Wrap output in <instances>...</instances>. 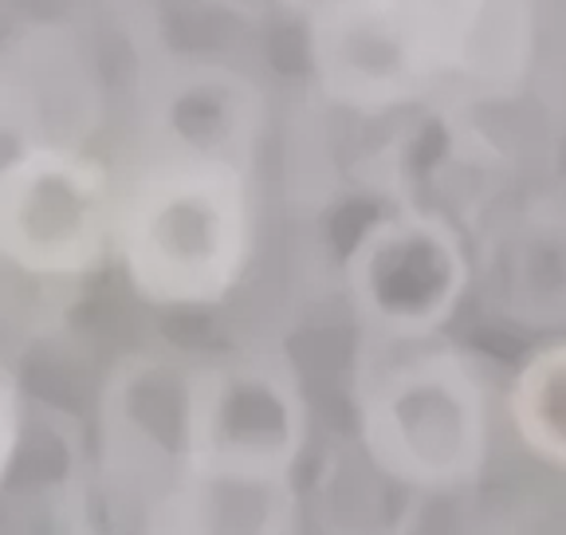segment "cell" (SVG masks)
<instances>
[{
  "label": "cell",
  "mask_w": 566,
  "mask_h": 535,
  "mask_svg": "<svg viewBox=\"0 0 566 535\" xmlns=\"http://www.w3.org/2000/svg\"><path fill=\"white\" fill-rule=\"evenodd\" d=\"M300 24L318 91L354 115L512 103L535 55L531 0H343Z\"/></svg>",
  "instance_id": "obj_1"
},
{
  "label": "cell",
  "mask_w": 566,
  "mask_h": 535,
  "mask_svg": "<svg viewBox=\"0 0 566 535\" xmlns=\"http://www.w3.org/2000/svg\"><path fill=\"white\" fill-rule=\"evenodd\" d=\"M161 146L252 161L264 134L268 103L248 75L221 63H186L158 80L150 103Z\"/></svg>",
  "instance_id": "obj_9"
},
{
  "label": "cell",
  "mask_w": 566,
  "mask_h": 535,
  "mask_svg": "<svg viewBox=\"0 0 566 535\" xmlns=\"http://www.w3.org/2000/svg\"><path fill=\"white\" fill-rule=\"evenodd\" d=\"M186 473L295 481L311 406L295 366L275 350H237L186 366Z\"/></svg>",
  "instance_id": "obj_4"
},
{
  "label": "cell",
  "mask_w": 566,
  "mask_h": 535,
  "mask_svg": "<svg viewBox=\"0 0 566 535\" xmlns=\"http://www.w3.org/2000/svg\"><path fill=\"white\" fill-rule=\"evenodd\" d=\"M98 118V72L67 28L32 24L0 40V158L24 146H87Z\"/></svg>",
  "instance_id": "obj_7"
},
{
  "label": "cell",
  "mask_w": 566,
  "mask_h": 535,
  "mask_svg": "<svg viewBox=\"0 0 566 535\" xmlns=\"http://www.w3.org/2000/svg\"><path fill=\"white\" fill-rule=\"evenodd\" d=\"M186 366L158 355L126 358L98 410V457L111 481L146 496V520L186 473Z\"/></svg>",
  "instance_id": "obj_8"
},
{
  "label": "cell",
  "mask_w": 566,
  "mask_h": 535,
  "mask_svg": "<svg viewBox=\"0 0 566 535\" xmlns=\"http://www.w3.org/2000/svg\"><path fill=\"white\" fill-rule=\"evenodd\" d=\"M515 438L535 461L566 473V339L539 347L507 390Z\"/></svg>",
  "instance_id": "obj_11"
},
{
  "label": "cell",
  "mask_w": 566,
  "mask_h": 535,
  "mask_svg": "<svg viewBox=\"0 0 566 535\" xmlns=\"http://www.w3.org/2000/svg\"><path fill=\"white\" fill-rule=\"evenodd\" d=\"M358 386V441L381 481L417 496H452L480 481L492 401L469 355L449 343H381Z\"/></svg>",
  "instance_id": "obj_3"
},
{
  "label": "cell",
  "mask_w": 566,
  "mask_h": 535,
  "mask_svg": "<svg viewBox=\"0 0 566 535\" xmlns=\"http://www.w3.org/2000/svg\"><path fill=\"white\" fill-rule=\"evenodd\" d=\"M256 256L252 161L161 146L118 178L111 260L166 312L224 304Z\"/></svg>",
  "instance_id": "obj_2"
},
{
  "label": "cell",
  "mask_w": 566,
  "mask_h": 535,
  "mask_svg": "<svg viewBox=\"0 0 566 535\" xmlns=\"http://www.w3.org/2000/svg\"><path fill=\"white\" fill-rule=\"evenodd\" d=\"M343 280L378 343L437 339L472 287V256L452 217L394 206L358 229Z\"/></svg>",
  "instance_id": "obj_6"
},
{
  "label": "cell",
  "mask_w": 566,
  "mask_h": 535,
  "mask_svg": "<svg viewBox=\"0 0 566 535\" xmlns=\"http://www.w3.org/2000/svg\"><path fill=\"white\" fill-rule=\"evenodd\" d=\"M212 12H224L232 20H244V24H268V20L287 17L283 0H205Z\"/></svg>",
  "instance_id": "obj_13"
},
{
  "label": "cell",
  "mask_w": 566,
  "mask_h": 535,
  "mask_svg": "<svg viewBox=\"0 0 566 535\" xmlns=\"http://www.w3.org/2000/svg\"><path fill=\"white\" fill-rule=\"evenodd\" d=\"M492 300L535 331L566 327V206L531 201L488 241Z\"/></svg>",
  "instance_id": "obj_10"
},
{
  "label": "cell",
  "mask_w": 566,
  "mask_h": 535,
  "mask_svg": "<svg viewBox=\"0 0 566 535\" xmlns=\"http://www.w3.org/2000/svg\"><path fill=\"white\" fill-rule=\"evenodd\" d=\"M24 438H28L24 394H20V386L0 370V489L17 473L20 453H24Z\"/></svg>",
  "instance_id": "obj_12"
},
{
  "label": "cell",
  "mask_w": 566,
  "mask_h": 535,
  "mask_svg": "<svg viewBox=\"0 0 566 535\" xmlns=\"http://www.w3.org/2000/svg\"><path fill=\"white\" fill-rule=\"evenodd\" d=\"M118 178L87 146H24L0 158V264L71 284L111 260Z\"/></svg>",
  "instance_id": "obj_5"
}]
</instances>
